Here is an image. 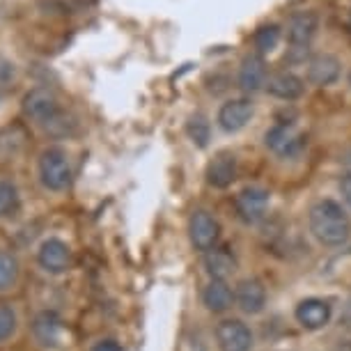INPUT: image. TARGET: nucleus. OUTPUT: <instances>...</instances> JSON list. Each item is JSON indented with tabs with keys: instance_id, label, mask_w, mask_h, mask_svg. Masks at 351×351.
I'll return each instance as SVG.
<instances>
[{
	"instance_id": "24",
	"label": "nucleus",
	"mask_w": 351,
	"mask_h": 351,
	"mask_svg": "<svg viewBox=\"0 0 351 351\" xmlns=\"http://www.w3.org/2000/svg\"><path fill=\"white\" fill-rule=\"evenodd\" d=\"M253 42H255V49L260 53H271L280 42V28L276 23H267V25H260L253 35Z\"/></svg>"
},
{
	"instance_id": "4",
	"label": "nucleus",
	"mask_w": 351,
	"mask_h": 351,
	"mask_svg": "<svg viewBox=\"0 0 351 351\" xmlns=\"http://www.w3.org/2000/svg\"><path fill=\"white\" fill-rule=\"evenodd\" d=\"M35 267L49 278H60L74 267V250L60 237H44L35 246Z\"/></svg>"
},
{
	"instance_id": "7",
	"label": "nucleus",
	"mask_w": 351,
	"mask_h": 351,
	"mask_svg": "<svg viewBox=\"0 0 351 351\" xmlns=\"http://www.w3.org/2000/svg\"><path fill=\"white\" fill-rule=\"evenodd\" d=\"M269 202H271V195L267 189L246 186L239 191V195H237V200H234L237 216H239L246 225H255L267 218Z\"/></svg>"
},
{
	"instance_id": "9",
	"label": "nucleus",
	"mask_w": 351,
	"mask_h": 351,
	"mask_svg": "<svg viewBox=\"0 0 351 351\" xmlns=\"http://www.w3.org/2000/svg\"><path fill=\"white\" fill-rule=\"evenodd\" d=\"M333 317V306L326 299L319 296H310V299L299 301V306L294 308V319L301 328L306 330H319L330 322Z\"/></svg>"
},
{
	"instance_id": "12",
	"label": "nucleus",
	"mask_w": 351,
	"mask_h": 351,
	"mask_svg": "<svg viewBox=\"0 0 351 351\" xmlns=\"http://www.w3.org/2000/svg\"><path fill=\"white\" fill-rule=\"evenodd\" d=\"M234 303L241 313L246 315H260L267 306V287L257 278H243L234 289Z\"/></svg>"
},
{
	"instance_id": "25",
	"label": "nucleus",
	"mask_w": 351,
	"mask_h": 351,
	"mask_svg": "<svg viewBox=\"0 0 351 351\" xmlns=\"http://www.w3.org/2000/svg\"><path fill=\"white\" fill-rule=\"evenodd\" d=\"M88 351H124V347L115 337H101V340H97Z\"/></svg>"
},
{
	"instance_id": "13",
	"label": "nucleus",
	"mask_w": 351,
	"mask_h": 351,
	"mask_svg": "<svg viewBox=\"0 0 351 351\" xmlns=\"http://www.w3.org/2000/svg\"><path fill=\"white\" fill-rule=\"evenodd\" d=\"M264 145H267V147L278 156H294L296 152L301 149L303 141L291 124L282 122V124L271 127L267 134H264Z\"/></svg>"
},
{
	"instance_id": "5",
	"label": "nucleus",
	"mask_w": 351,
	"mask_h": 351,
	"mask_svg": "<svg viewBox=\"0 0 351 351\" xmlns=\"http://www.w3.org/2000/svg\"><path fill=\"white\" fill-rule=\"evenodd\" d=\"M28 330H30V340L37 349L56 351L62 344L64 324L56 310H39V313L32 315Z\"/></svg>"
},
{
	"instance_id": "14",
	"label": "nucleus",
	"mask_w": 351,
	"mask_h": 351,
	"mask_svg": "<svg viewBox=\"0 0 351 351\" xmlns=\"http://www.w3.org/2000/svg\"><path fill=\"white\" fill-rule=\"evenodd\" d=\"M23 282V262L14 250L0 248V296L14 294Z\"/></svg>"
},
{
	"instance_id": "6",
	"label": "nucleus",
	"mask_w": 351,
	"mask_h": 351,
	"mask_svg": "<svg viewBox=\"0 0 351 351\" xmlns=\"http://www.w3.org/2000/svg\"><path fill=\"white\" fill-rule=\"evenodd\" d=\"M189 241L197 253H209L211 248L218 246L221 239V223L218 218L207 209H195L189 216Z\"/></svg>"
},
{
	"instance_id": "27",
	"label": "nucleus",
	"mask_w": 351,
	"mask_h": 351,
	"mask_svg": "<svg viewBox=\"0 0 351 351\" xmlns=\"http://www.w3.org/2000/svg\"><path fill=\"white\" fill-rule=\"evenodd\" d=\"M335 351H351V337H344V340H340V344H337Z\"/></svg>"
},
{
	"instance_id": "21",
	"label": "nucleus",
	"mask_w": 351,
	"mask_h": 351,
	"mask_svg": "<svg viewBox=\"0 0 351 351\" xmlns=\"http://www.w3.org/2000/svg\"><path fill=\"white\" fill-rule=\"evenodd\" d=\"M267 90L269 95H274L276 99H282V101H294L303 95L306 85L294 71H276L274 76H269L267 81Z\"/></svg>"
},
{
	"instance_id": "26",
	"label": "nucleus",
	"mask_w": 351,
	"mask_h": 351,
	"mask_svg": "<svg viewBox=\"0 0 351 351\" xmlns=\"http://www.w3.org/2000/svg\"><path fill=\"white\" fill-rule=\"evenodd\" d=\"M340 193L344 197V202L351 207V172H347V175L340 180Z\"/></svg>"
},
{
	"instance_id": "18",
	"label": "nucleus",
	"mask_w": 351,
	"mask_h": 351,
	"mask_svg": "<svg viewBox=\"0 0 351 351\" xmlns=\"http://www.w3.org/2000/svg\"><path fill=\"white\" fill-rule=\"evenodd\" d=\"M23 330V315L12 301H0V349L19 340Z\"/></svg>"
},
{
	"instance_id": "22",
	"label": "nucleus",
	"mask_w": 351,
	"mask_h": 351,
	"mask_svg": "<svg viewBox=\"0 0 351 351\" xmlns=\"http://www.w3.org/2000/svg\"><path fill=\"white\" fill-rule=\"evenodd\" d=\"M21 189L10 177H0V223L12 221L21 211Z\"/></svg>"
},
{
	"instance_id": "19",
	"label": "nucleus",
	"mask_w": 351,
	"mask_h": 351,
	"mask_svg": "<svg viewBox=\"0 0 351 351\" xmlns=\"http://www.w3.org/2000/svg\"><path fill=\"white\" fill-rule=\"evenodd\" d=\"M234 303V291L228 280H209L202 289V306L214 315L228 313Z\"/></svg>"
},
{
	"instance_id": "3",
	"label": "nucleus",
	"mask_w": 351,
	"mask_h": 351,
	"mask_svg": "<svg viewBox=\"0 0 351 351\" xmlns=\"http://www.w3.org/2000/svg\"><path fill=\"white\" fill-rule=\"evenodd\" d=\"M35 175L44 193H51V195L67 193L71 182H74V165H71L67 149L58 147V145L44 147L37 154Z\"/></svg>"
},
{
	"instance_id": "10",
	"label": "nucleus",
	"mask_w": 351,
	"mask_h": 351,
	"mask_svg": "<svg viewBox=\"0 0 351 351\" xmlns=\"http://www.w3.org/2000/svg\"><path fill=\"white\" fill-rule=\"evenodd\" d=\"M253 115H255V106L250 99L246 97L230 99V101H225L221 106V110H218V127L223 131H228V134H237V131H241L253 120Z\"/></svg>"
},
{
	"instance_id": "20",
	"label": "nucleus",
	"mask_w": 351,
	"mask_h": 351,
	"mask_svg": "<svg viewBox=\"0 0 351 351\" xmlns=\"http://www.w3.org/2000/svg\"><path fill=\"white\" fill-rule=\"evenodd\" d=\"M202 267L207 271L209 280H228L237 271V257L228 248H211L202 257Z\"/></svg>"
},
{
	"instance_id": "15",
	"label": "nucleus",
	"mask_w": 351,
	"mask_h": 351,
	"mask_svg": "<svg viewBox=\"0 0 351 351\" xmlns=\"http://www.w3.org/2000/svg\"><path fill=\"white\" fill-rule=\"evenodd\" d=\"M342 64L330 53H317L308 62V81L317 85V88H326V85L335 83L340 78Z\"/></svg>"
},
{
	"instance_id": "17",
	"label": "nucleus",
	"mask_w": 351,
	"mask_h": 351,
	"mask_svg": "<svg viewBox=\"0 0 351 351\" xmlns=\"http://www.w3.org/2000/svg\"><path fill=\"white\" fill-rule=\"evenodd\" d=\"M317 28H319V19H317L315 12H296V14H291L287 23V37L291 46H303V49H308V44L313 42Z\"/></svg>"
},
{
	"instance_id": "28",
	"label": "nucleus",
	"mask_w": 351,
	"mask_h": 351,
	"mask_svg": "<svg viewBox=\"0 0 351 351\" xmlns=\"http://www.w3.org/2000/svg\"><path fill=\"white\" fill-rule=\"evenodd\" d=\"M349 83H351V74H349Z\"/></svg>"
},
{
	"instance_id": "11",
	"label": "nucleus",
	"mask_w": 351,
	"mask_h": 351,
	"mask_svg": "<svg viewBox=\"0 0 351 351\" xmlns=\"http://www.w3.org/2000/svg\"><path fill=\"white\" fill-rule=\"evenodd\" d=\"M237 175H239V163H237V156L228 149L218 152L209 161L207 172H204L211 189H228L237 180Z\"/></svg>"
},
{
	"instance_id": "2",
	"label": "nucleus",
	"mask_w": 351,
	"mask_h": 351,
	"mask_svg": "<svg viewBox=\"0 0 351 351\" xmlns=\"http://www.w3.org/2000/svg\"><path fill=\"white\" fill-rule=\"evenodd\" d=\"M308 228L322 246H344L351 237V218L335 200H319L310 207Z\"/></svg>"
},
{
	"instance_id": "1",
	"label": "nucleus",
	"mask_w": 351,
	"mask_h": 351,
	"mask_svg": "<svg viewBox=\"0 0 351 351\" xmlns=\"http://www.w3.org/2000/svg\"><path fill=\"white\" fill-rule=\"evenodd\" d=\"M21 110L25 120L42 127L51 136H67L74 129V122L62 110L60 99L49 88H32L21 99Z\"/></svg>"
},
{
	"instance_id": "8",
	"label": "nucleus",
	"mask_w": 351,
	"mask_h": 351,
	"mask_svg": "<svg viewBox=\"0 0 351 351\" xmlns=\"http://www.w3.org/2000/svg\"><path fill=\"white\" fill-rule=\"evenodd\" d=\"M216 344L221 351H250L253 330L241 319H223L216 324Z\"/></svg>"
},
{
	"instance_id": "16",
	"label": "nucleus",
	"mask_w": 351,
	"mask_h": 351,
	"mask_svg": "<svg viewBox=\"0 0 351 351\" xmlns=\"http://www.w3.org/2000/svg\"><path fill=\"white\" fill-rule=\"evenodd\" d=\"M267 62L260 53H253V56H246L241 60L239 67V88L246 92V95H253V92L267 88Z\"/></svg>"
},
{
	"instance_id": "23",
	"label": "nucleus",
	"mask_w": 351,
	"mask_h": 351,
	"mask_svg": "<svg viewBox=\"0 0 351 351\" xmlns=\"http://www.w3.org/2000/svg\"><path fill=\"white\" fill-rule=\"evenodd\" d=\"M186 134H189L191 141L197 145V147H207L209 138H211V124H209V120L204 115L195 112V115H191L189 122H186Z\"/></svg>"
}]
</instances>
